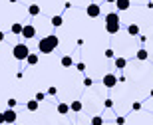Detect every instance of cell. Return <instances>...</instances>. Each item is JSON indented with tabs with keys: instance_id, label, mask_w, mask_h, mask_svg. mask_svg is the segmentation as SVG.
<instances>
[{
	"instance_id": "12",
	"label": "cell",
	"mask_w": 153,
	"mask_h": 125,
	"mask_svg": "<svg viewBox=\"0 0 153 125\" xmlns=\"http://www.w3.org/2000/svg\"><path fill=\"white\" fill-rule=\"evenodd\" d=\"M50 24H52V26H54V28H60V26H62V24H64V16H60V14H58V16H52Z\"/></svg>"
},
{
	"instance_id": "13",
	"label": "cell",
	"mask_w": 153,
	"mask_h": 125,
	"mask_svg": "<svg viewBox=\"0 0 153 125\" xmlns=\"http://www.w3.org/2000/svg\"><path fill=\"white\" fill-rule=\"evenodd\" d=\"M60 64H62L64 68H72V66H74V60H72V56H62Z\"/></svg>"
},
{
	"instance_id": "19",
	"label": "cell",
	"mask_w": 153,
	"mask_h": 125,
	"mask_svg": "<svg viewBox=\"0 0 153 125\" xmlns=\"http://www.w3.org/2000/svg\"><path fill=\"white\" fill-rule=\"evenodd\" d=\"M38 54H28V58H26V62H28V66H36L38 64Z\"/></svg>"
},
{
	"instance_id": "5",
	"label": "cell",
	"mask_w": 153,
	"mask_h": 125,
	"mask_svg": "<svg viewBox=\"0 0 153 125\" xmlns=\"http://www.w3.org/2000/svg\"><path fill=\"white\" fill-rule=\"evenodd\" d=\"M2 115H4V123H16V119H18L16 109H12V107H8L6 111H2Z\"/></svg>"
},
{
	"instance_id": "15",
	"label": "cell",
	"mask_w": 153,
	"mask_h": 125,
	"mask_svg": "<svg viewBox=\"0 0 153 125\" xmlns=\"http://www.w3.org/2000/svg\"><path fill=\"white\" fill-rule=\"evenodd\" d=\"M40 12H42V10H40L38 4H30L28 6V14H30V16H40Z\"/></svg>"
},
{
	"instance_id": "27",
	"label": "cell",
	"mask_w": 153,
	"mask_h": 125,
	"mask_svg": "<svg viewBox=\"0 0 153 125\" xmlns=\"http://www.w3.org/2000/svg\"><path fill=\"white\" fill-rule=\"evenodd\" d=\"M8 107L16 109V99H14V97H10V99H8Z\"/></svg>"
},
{
	"instance_id": "24",
	"label": "cell",
	"mask_w": 153,
	"mask_h": 125,
	"mask_svg": "<svg viewBox=\"0 0 153 125\" xmlns=\"http://www.w3.org/2000/svg\"><path fill=\"white\" fill-rule=\"evenodd\" d=\"M131 109H133V111H139V109H141V101H133L131 103Z\"/></svg>"
},
{
	"instance_id": "29",
	"label": "cell",
	"mask_w": 153,
	"mask_h": 125,
	"mask_svg": "<svg viewBox=\"0 0 153 125\" xmlns=\"http://www.w3.org/2000/svg\"><path fill=\"white\" fill-rule=\"evenodd\" d=\"M115 123H117V125H125V117H121V115H119L117 119H115Z\"/></svg>"
},
{
	"instance_id": "11",
	"label": "cell",
	"mask_w": 153,
	"mask_h": 125,
	"mask_svg": "<svg viewBox=\"0 0 153 125\" xmlns=\"http://www.w3.org/2000/svg\"><path fill=\"white\" fill-rule=\"evenodd\" d=\"M135 58H137V60H139V62H145V60H147V58H149V52L145 50V48H141V50H137Z\"/></svg>"
},
{
	"instance_id": "23",
	"label": "cell",
	"mask_w": 153,
	"mask_h": 125,
	"mask_svg": "<svg viewBox=\"0 0 153 125\" xmlns=\"http://www.w3.org/2000/svg\"><path fill=\"white\" fill-rule=\"evenodd\" d=\"M34 99H36V101H44V99H46V93H42V91H38Z\"/></svg>"
},
{
	"instance_id": "30",
	"label": "cell",
	"mask_w": 153,
	"mask_h": 125,
	"mask_svg": "<svg viewBox=\"0 0 153 125\" xmlns=\"http://www.w3.org/2000/svg\"><path fill=\"white\" fill-rule=\"evenodd\" d=\"M4 123V115H2V111H0V125Z\"/></svg>"
},
{
	"instance_id": "4",
	"label": "cell",
	"mask_w": 153,
	"mask_h": 125,
	"mask_svg": "<svg viewBox=\"0 0 153 125\" xmlns=\"http://www.w3.org/2000/svg\"><path fill=\"white\" fill-rule=\"evenodd\" d=\"M102 84H103V87L111 89V87H115V84H117V78H115V74H105L102 78Z\"/></svg>"
},
{
	"instance_id": "34",
	"label": "cell",
	"mask_w": 153,
	"mask_h": 125,
	"mask_svg": "<svg viewBox=\"0 0 153 125\" xmlns=\"http://www.w3.org/2000/svg\"><path fill=\"white\" fill-rule=\"evenodd\" d=\"M149 95H151V97H153V89H151V93H149Z\"/></svg>"
},
{
	"instance_id": "6",
	"label": "cell",
	"mask_w": 153,
	"mask_h": 125,
	"mask_svg": "<svg viewBox=\"0 0 153 125\" xmlns=\"http://www.w3.org/2000/svg\"><path fill=\"white\" fill-rule=\"evenodd\" d=\"M85 14L90 18H97L100 14H102V8L96 4V2H91V4H88V8H85Z\"/></svg>"
},
{
	"instance_id": "3",
	"label": "cell",
	"mask_w": 153,
	"mask_h": 125,
	"mask_svg": "<svg viewBox=\"0 0 153 125\" xmlns=\"http://www.w3.org/2000/svg\"><path fill=\"white\" fill-rule=\"evenodd\" d=\"M28 54H30V50H28V46H26V44H16L14 48H12V56L16 58L18 62L26 60V58H28Z\"/></svg>"
},
{
	"instance_id": "21",
	"label": "cell",
	"mask_w": 153,
	"mask_h": 125,
	"mask_svg": "<svg viewBox=\"0 0 153 125\" xmlns=\"http://www.w3.org/2000/svg\"><path fill=\"white\" fill-rule=\"evenodd\" d=\"M103 56L108 58V60H111V58H115V52H114V50H111V48H108V50L103 52Z\"/></svg>"
},
{
	"instance_id": "17",
	"label": "cell",
	"mask_w": 153,
	"mask_h": 125,
	"mask_svg": "<svg viewBox=\"0 0 153 125\" xmlns=\"http://www.w3.org/2000/svg\"><path fill=\"white\" fill-rule=\"evenodd\" d=\"M127 34L129 36H139V26H137V24H129V26H127Z\"/></svg>"
},
{
	"instance_id": "8",
	"label": "cell",
	"mask_w": 153,
	"mask_h": 125,
	"mask_svg": "<svg viewBox=\"0 0 153 125\" xmlns=\"http://www.w3.org/2000/svg\"><path fill=\"white\" fill-rule=\"evenodd\" d=\"M82 109H84V103L79 101V99H76V101L70 103V111H74V113H79Z\"/></svg>"
},
{
	"instance_id": "10",
	"label": "cell",
	"mask_w": 153,
	"mask_h": 125,
	"mask_svg": "<svg viewBox=\"0 0 153 125\" xmlns=\"http://www.w3.org/2000/svg\"><path fill=\"white\" fill-rule=\"evenodd\" d=\"M115 6H117V10H127L131 6V0H115Z\"/></svg>"
},
{
	"instance_id": "33",
	"label": "cell",
	"mask_w": 153,
	"mask_h": 125,
	"mask_svg": "<svg viewBox=\"0 0 153 125\" xmlns=\"http://www.w3.org/2000/svg\"><path fill=\"white\" fill-rule=\"evenodd\" d=\"M8 2H10V4H14V2H18V0H8Z\"/></svg>"
},
{
	"instance_id": "16",
	"label": "cell",
	"mask_w": 153,
	"mask_h": 125,
	"mask_svg": "<svg viewBox=\"0 0 153 125\" xmlns=\"http://www.w3.org/2000/svg\"><path fill=\"white\" fill-rule=\"evenodd\" d=\"M56 111H58V113H60V115H66V113H68V111H70V105H68V103H58Z\"/></svg>"
},
{
	"instance_id": "14",
	"label": "cell",
	"mask_w": 153,
	"mask_h": 125,
	"mask_svg": "<svg viewBox=\"0 0 153 125\" xmlns=\"http://www.w3.org/2000/svg\"><path fill=\"white\" fill-rule=\"evenodd\" d=\"M38 107H40V101H36V99H30V101L26 103V109H28V111H38Z\"/></svg>"
},
{
	"instance_id": "9",
	"label": "cell",
	"mask_w": 153,
	"mask_h": 125,
	"mask_svg": "<svg viewBox=\"0 0 153 125\" xmlns=\"http://www.w3.org/2000/svg\"><path fill=\"white\" fill-rule=\"evenodd\" d=\"M114 64L117 70H125L127 68V58H114Z\"/></svg>"
},
{
	"instance_id": "1",
	"label": "cell",
	"mask_w": 153,
	"mask_h": 125,
	"mask_svg": "<svg viewBox=\"0 0 153 125\" xmlns=\"http://www.w3.org/2000/svg\"><path fill=\"white\" fill-rule=\"evenodd\" d=\"M58 44H60V38H58L56 34L44 36V38L38 42V50H40V54H52V52L58 48Z\"/></svg>"
},
{
	"instance_id": "28",
	"label": "cell",
	"mask_w": 153,
	"mask_h": 125,
	"mask_svg": "<svg viewBox=\"0 0 153 125\" xmlns=\"http://www.w3.org/2000/svg\"><path fill=\"white\" fill-rule=\"evenodd\" d=\"M103 107L111 109V107H114V101H111V99H105V101H103Z\"/></svg>"
},
{
	"instance_id": "32",
	"label": "cell",
	"mask_w": 153,
	"mask_h": 125,
	"mask_svg": "<svg viewBox=\"0 0 153 125\" xmlns=\"http://www.w3.org/2000/svg\"><path fill=\"white\" fill-rule=\"evenodd\" d=\"M105 2H109V4H115V0H105Z\"/></svg>"
},
{
	"instance_id": "25",
	"label": "cell",
	"mask_w": 153,
	"mask_h": 125,
	"mask_svg": "<svg viewBox=\"0 0 153 125\" xmlns=\"http://www.w3.org/2000/svg\"><path fill=\"white\" fill-rule=\"evenodd\" d=\"M76 70H78V72H85V64L84 62H78V64H76Z\"/></svg>"
},
{
	"instance_id": "20",
	"label": "cell",
	"mask_w": 153,
	"mask_h": 125,
	"mask_svg": "<svg viewBox=\"0 0 153 125\" xmlns=\"http://www.w3.org/2000/svg\"><path fill=\"white\" fill-rule=\"evenodd\" d=\"M90 123L91 125H103V117H102V115H96V117H91Z\"/></svg>"
},
{
	"instance_id": "31",
	"label": "cell",
	"mask_w": 153,
	"mask_h": 125,
	"mask_svg": "<svg viewBox=\"0 0 153 125\" xmlns=\"http://www.w3.org/2000/svg\"><path fill=\"white\" fill-rule=\"evenodd\" d=\"M0 42H4V32L0 30Z\"/></svg>"
},
{
	"instance_id": "26",
	"label": "cell",
	"mask_w": 153,
	"mask_h": 125,
	"mask_svg": "<svg viewBox=\"0 0 153 125\" xmlns=\"http://www.w3.org/2000/svg\"><path fill=\"white\" fill-rule=\"evenodd\" d=\"M84 85H85V87H91V85H94V80H91V78H85V80H84Z\"/></svg>"
},
{
	"instance_id": "18",
	"label": "cell",
	"mask_w": 153,
	"mask_h": 125,
	"mask_svg": "<svg viewBox=\"0 0 153 125\" xmlns=\"http://www.w3.org/2000/svg\"><path fill=\"white\" fill-rule=\"evenodd\" d=\"M22 28H24V24H18L16 22V24H12V26H10V32L18 36V34H22Z\"/></svg>"
},
{
	"instance_id": "7",
	"label": "cell",
	"mask_w": 153,
	"mask_h": 125,
	"mask_svg": "<svg viewBox=\"0 0 153 125\" xmlns=\"http://www.w3.org/2000/svg\"><path fill=\"white\" fill-rule=\"evenodd\" d=\"M20 36H22L24 40H32V38L36 36V28L32 26V24H26V26L22 28V34H20Z\"/></svg>"
},
{
	"instance_id": "2",
	"label": "cell",
	"mask_w": 153,
	"mask_h": 125,
	"mask_svg": "<svg viewBox=\"0 0 153 125\" xmlns=\"http://www.w3.org/2000/svg\"><path fill=\"white\" fill-rule=\"evenodd\" d=\"M119 14L117 12H109L108 16H105V32L108 34H117L119 32Z\"/></svg>"
},
{
	"instance_id": "22",
	"label": "cell",
	"mask_w": 153,
	"mask_h": 125,
	"mask_svg": "<svg viewBox=\"0 0 153 125\" xmlns=\"http://www.w3.org/2000/svg\"><path fill=\"white\" fill-rule=\"evenodd\" d=\"M46 95H58V87H56V85H50V87H48V93H46Z\"/></svg>"
}]
</instances>
